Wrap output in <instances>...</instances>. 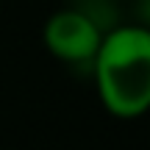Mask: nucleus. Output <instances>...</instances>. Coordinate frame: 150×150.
I'll return each mask as SVG.
<instances>
[{"instance_id": "f257e3e1", "label": "nucleus", "mask_w": 150, "mask_h": 150, "mask_svg": "<svg viewBox=\"0 0 150 150\" xmlns=\"http://www.w3.org/2000/svg\"><path fill=\"white\" fill-rule=\"evenodd\" d=\"M92 72L108 114L122 120L142 117L150 108V31L122 25L103 33Z\"/></svg>"}, {"instance_id": "f03ea898", "label": "nucleus", "mask_w": 150, "mask_h": 150, "mask_svg": "<svg viewBox=\"0 0 150 150\" xmlns=\"http://www.w3.org/2000/svg\"><path fill=\"white\" fill-rule=\"evenodd\" d=\"M103 39V28L81 8H61L45 25V45L61 61L92 64Z\"/></svg>"}]
</instances>
